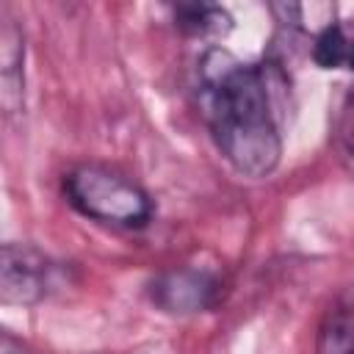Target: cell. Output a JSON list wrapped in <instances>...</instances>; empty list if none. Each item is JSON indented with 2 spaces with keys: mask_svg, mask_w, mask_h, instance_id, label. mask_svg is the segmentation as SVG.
<instances>
[{
  "mask_svg": "<svg viewBox=\"0 0 354 354\" xmlns=\"http://www.w3.org/2000/svg\"><path fill=\"white\" fill-rule=\"evenodd\" d=\"M199 102L224 160L246 177H268L282 158L271 77L221 47L199 61Z\"/></svg>",
  "mask_w": 354,
  "mask_h": 354,
  "instance_id": "obj_1",
  "label": "cell"
},
{
  "mask_svg": "<svg viewBox=\"0 0 354 354\" xmlns=\"http://www.w3.org/2000/svg\"><path fill=\"white\" fill-rule=\"evenodd\" d=\"M64 196L80 216L122 230L147 227L155 210L149 194L136 180L102 163L72 166L64 174Z\"/></svg>",
  "mask_w": 354,
  "mask_h": 354,
  "instance_id": "obj_2",
  "label": "cell"
},
{
  "mask_svg": "<svg viewBox=\"0 0 354 354\" xmlns=\"http://www.w3.org/2000/svg\"><path fill=\"white\" fill-rule=\"evenodd\" d=\"M58 279V266L30 243H3L0 252V301L39 304Z\"/></svg>",
  "mask_w": 354,
  "mask_h": 354,
  "instance_id": "obj_3",
  "label": "cell"
},
{
  "mask_svg": "<svg viewBox=\"0 0 354 354\" xmlns=\"http://www.w3.org/2000/svg\"><path fill=\"white\" fill-rule=\"evenodd\" d=\"M218 290H221V282L216 274H210L205 268L183 266V268L158 274L149 285V299L163 313L194 315V313L210 310L218 299Z\"/></svg>",
  "mask_w": 354,
  "mask_h": 354,
  "instance_id": "obj_4",
  "label": "cell"
},
{
  "mask_svg": "<svg viewBox=\"0 0 354 354\" xmlns=\"http://www.w3.org/2000/svg\"><path fill=\"white\" fill-rule=\"evenodd\" d=\"M22 64H25V39L19 25L3 8L0 22V80H3V108L6 113L22 111Z\"/></svg>",
  "mask_w": 354,
  "mask_h": 354,
  "instance_id": "obj_5",
  "label": "cell"
},
{
  "mask_svg": "<svg viewBox=\"0 0 354 354\" xmlns=\"http://www.w3.org/2000/svg\"><path fill=\"white\" fill-rule=\"evenodd\" d=\"M318 354H354V296L326 313L318 335Z\"/></svg>",
  "mask_w": 354,
  "mask_h": 354,
  "instance_id": "obj_6",
  "label": "cell"
},
{
  "mask_svg": "<svg viewBox=\"0 0 354 354\" xmlns=\"http://www.w3.org/2000/svg\"><path fill=\"white\" fill-rule=\"evenodd\" d=\"M174 25L185 36H213V33H227L232 25V17L221 6L183 3L174 8Z\"/></svg>",
  "mask_w": 354,
  "mask_h": 354,
  "instance_id": "obj_7",
  "label": "cell"
},
{
  "mask_svg": "<svg viewBox=\"0 0 354 354\" xmlns=\"http://www.w3.org/2000/svg\"><path fill=\"white\" fill-rule=\"evenodd\" d=\"M313 61L321 69H354V39L340 25H326L313 41Z\"/></svg>",
  "mask_w": 354,
  "mask_h": 354,
  "instance_id": "obj_8",
  "label": "cell"
},
{
  "mask_svg": "<svg viewBox=\"0 0 354 354\" xmlns=\"http://www.w3.org/2000/svg\"><path fill=\"white\" fill-rule=\"evenodd\" d=\"M340 141L354 155V97L348 100V105L340 113Z\"/></svg>",
  "mask_w": 354,
  "mask_h": 354,
  "instance_id": "obj_9",
  "label": "cell"
}]
</instances>
